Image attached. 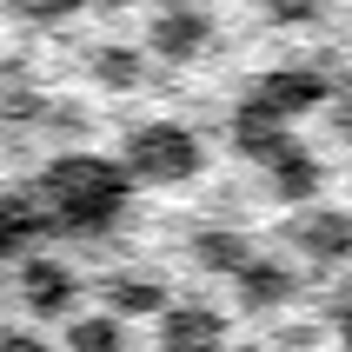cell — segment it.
Masks as SVG:
<instances>
[{
    "label": "cell",
    "mask_w": 352,
    "mask_h": 352,
    "mask_svg": "<svg viewBox=\"0 0 352 352\" xmlns=\"http://www.w3.org/2000/svg\"><path fill=\"white\" fill-rule=\"evenodd\" d=\"M47 199L60 206V219L67 226H107V219H120V206H126V166H113V160L100 153H67L47 166Z\"/></svg>",
    "instance_id": "6da1fadb"
},
{
    "label": "cell",
    "mask_w": 352,
    "mask_h": 352,
    "mask_svg": "<svg viewBox=\"0 0 352 352\" xmlns=\"http://www.w3.org/2000/svg\"><path fill=\"white\" fill-rule=\"evenodd\" d=\"M206 166V146L193 140V126L179 120H146L133 140H126V179H146V186H179Z\"/></svg>",
    "instance_id": "7a4b0ae2"
},
{
    "label": "cell",
    "mask_w": 352,
    "mask_h": 352,
    "mask_svg": "<svg viewBox=\"0 0 352 352\" xmlns=\"http://www.w3.org/2000/svg\"><path fill=\"white\" fill-rule=\"evenodd\" d=\"M246 107H259V113H273V120H299V113L333 107V87L313 67H273V74H259L246 87Z\"/></svg>",
    "instance_id": "3957f363"
},
{
    "label": "cell",
    "mask_w": 352,
    "mask_h": 352,
    "mask_svg": "<svg viewBox=\"0 0 352 352\" xmlns=\"http://www.w3.org/2000/svg\"><path fill=\"white\" fill-rule=\"evenodd\" d=\"M160 352H226V313L206 299H173L160 313Z\"/></svg>",
    "instance_id": "277c9868"
},
{
    "label": "cell",
    "mask_w": 352,
    "mask_h": 352,
    "mask_svg": "<svg viewBox=\"0 0 352 352\" xmlns=\"http://www.w3.org/2000/svg\"><path fill=\"white\" fill-rule=\"evenodd\" d=\"M286 246H299L313 266H346L352 259V213L346 206H306L286 226Z\"/></svg>",
    "instance_id": "5b68a950"
},
{
    "label": "cell",
    "mask_w": 352,
    "mask_h": 352,
    "mask_svg": "<svg viewBox=\"0 0 352 352\" xmlns=\"http://www.w3.org/2000/svg\"><path fill=\"white\" fill-rule=\"evenodd\" d=\"M20 299H27V313L34 319H67L80 299V279L67 259H27L20 266Z\"/></svg>",
    "instance_id": "8992f818"
},
{
    "label": "cell",
    "mask_w": 352,
    "mask_h": 352,
    "mask_svg": "<svg viewBox=\"0 0 352 352\" xmlns=\"http://www.w3.org/2000/svg\"><path fill=\"white\" fill-rule=\"evenodd\" d=\"M213 47V20L199 14V7H186V14H160L153 27H146V54L173 60V67H186V60H199Z\"/></svg>",
    "instance_id": "52a82bcc"
},
{
    "label": "cell",
    "mask_w": 352,
    "mask_h": 352,
    "mask_svg": "<svg viewBox=\"0 0 352 352\" xmlns=\"http://www.w3.org/2000/svg\"><path fill=\"white\" fill-rule=\"evenodd\" d=\"M233 146H239L246 160H259L266 173H273V166L293 153L299 140L286 133V120H273V113H259V107H246V100H239V113H233Z\"/></svg>",
    "instance_id": "ba28073f"
},
{
    "label": "cell",
    "mask_w": 352,
    "mask_h": 352,
    "mask_svg": "<svg viewBox=\"0 0 352 352\" xmlns=\"http://www.w3.org/2000/svg\"><path fill=\"white\" fill-rule=\"evenodd\" d=\"M233 286H239V306H246V313H279V306H286V299L299 293V273L259 253L253 266H246V273L233 279Z\"/></svg>",
    "instance_id": "9c48e42d"
},
{
    "label": "cell",
    "mask_w": 352,
    "mask_h": 352,
    "mask_svg": "<svg viewBox=\"0 0 352 352\" xmlns=\"http://www.w3.org/2000/svg\"><path fill=\"white\" fill-rule=\"evenodd\" d=\"M193 259H199V266H206V273H246V266H253V246H246V233H226V226H206V233H199L193 239Z\"/></svg>",
    "instance_id": "30bf717a"
},
{
    "label": "cell",
    "mask_w": 352,
    "mask_h": 352,
    "mask_svg": "<svg viewBox=\"0 0 352 352\" xmlns=\"http://www.w3.org/2000/svg\"><path fill=\"white\" fill-rule=\"evenodd\" d=\"M313 193H319V160L306 153V146H293V153L273 166V199L306 213V206H313Z\"/></svg>",
    "instance_id": "8fae6325"
},
{
    "label": "cell",
    "mask_w": 352,
    "mask_h": 352,
    "mask_svg": "<svg viewBox=\"0 0 352 352\" xmlns=\"http://www.w3.org/2000/svg\"><path fill=\"white\" fill-rule=\"evenodd\" d=\"M107 313L126 326V319H160L166 313V286L160 279H113L107 286Z\"/></svg>",
    "instance_id": "7c38bea8"
},
{
    "label": "cell",
    "mask_w": 352,
    "mask_h": 352,
    "mask_svg": "<svg viewBox=\"0 0 352 352\" xmlns=\"http://www.w3.org/2000/svg\"><path fill=\"white\" fill-rule=\"evenodd\" d=\"M67 352H126V326L113 313H87L67 326Z\"/></svg>",
    "instance_id": "4fadbf2b"
},
{
    "label": "cell",
    "mask_w": 352,
    "mask_h": 352,
    "mask_svg": "<svg viewBox=\"0 0 352 352\" xmlns=\"http://www.w3.org/2000/svg\"><path fill=\"white\" fill-rule=\"evenodd\" d=\"M140 74H146V54H140V47L107 40V47L94 54V80L100 87H120V94H126V87H140Z\"/></svg>",
    "instance_id": "5bb4252c"
},
{
    "label": "cell",
    "mask_w": 352,
    "mask_h": 352,
    "mask_svg": "<svg viewBox=\"0 0 352 352\" xmlns=\"http://www.w3.org/2000/svg\"><path fill=\"white\" fill-rule=\"evenodd\" d=\"M87 0H7L14 20H34V27H54V20H74Z\"/></svg>",
    "instance_id": "9a60e30c"
},
{
    "label": "cell",
    "mask_w": 352,
    "mask_h": 352,
    "mask_svg": "<svg viewBox=\"0 0 352 352\" xmlns=\"http://www.w3.org/2000/svg\"><path fill=\"white\" fill-rule=\"evenodd\" d=\"M259 7H266L279 27H306V20H319V7H326V0H259Z\"/></svg>",
    "instance_id": "2e32d148"
},
{
    "label": "cell",
    "mask_w": 352,
    "mask_h": 352,
    "mask_svg": "<svg viewBox=\"0 0 352 352\" xmlns=\"http://www.w3.org/2000/svg\"><path fill=\"white\" fill-rule=\"evenodd\" d=\"M333 133L352 140V87H333Z\"/></svg>",
    "instance_id": "e0dca14e"
},
{
    "label": "cell",
    "mask_w": 352,
    "mask_h": 352,
    "mask_svg": "<svg viewBox=\"0 0 352 352\" xmlns=\"http://www.w3.org/2000/svg\"><path fill=\"white\" fill-rule=\"evenodd\" d=\"M0 352H54L40 333H0Z\"/></svg>",
    "instance_id": "ac0fdd59"
},
{
    "label": "cell",
    "mask_w": 352,
    "mask_h": 352,
    "mask_svg": "<svg viewBox=\"0 0 352 352\" xmlns=\"http://www.w3.org/2000/svg\"><path fill=\"white\" fill-rule=\"evenodd\" d=\"M333 333H339V346L352 352V299H339V306H333Z\"/></svg>",
    "instance_id": "d6986e66"
},
{
    "label": "cell",
    "mask_w": 352,
    "mask_h": 352,
    "mask_svg": "<svg viewBox=\"0 0 352 352\" xmlns=\"http://www.w3.org/2000/svg\"><path fill=\"white\" fill-rule=\"evenodd\" d=\"M186 7H199V0H160V14H186Z\"/></svg>",
    "instance_id": "ffe728a7"
},
{
    "label": "cell",
    "mask_w": 352,
    "mask_h": 352,
    "mask_svg": "<svg viewBox=\"0 0 352 352\" xmlns=\"http://www.w3.org/2000/svg\"><path fill=\"white\" fill-rule=\"evenodd\" d=\"M100 7H107V14H120V7H133V0H100Z\"/></svg>",
    "instance_id": "44dd1931"
}]
</instances>
